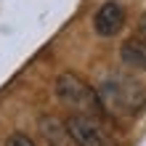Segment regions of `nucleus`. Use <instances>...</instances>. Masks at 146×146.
Listing matches in <instances>:
<instances>
[{"instance_id":"f257e3e1","label":"nucleus","mask_w":146,"mask_h":146,"mask_svg":"<svg viewBox=\"0 0 146 146\" xmlns=\"http://www.w3.org/2000/svg\"><path fill=\"white\" fill-rule=\"evenodd\" d=\"M96 90L104 104V111H109V114L133 119L141 117L146 109V85L130 74H119V72L106 74Z\"/></svg>"},{"instance_id":"f03ea898","label":"nucleus","mask_w":146,"mask_h":146,"mask_svg":"<svg viewBox=\"0 0 146 146\" xmlns=\"http://www.w3.org/2000/svg\"><path fill=\"white\" fill-rule=\"evenodd\" d=\"M56 98L64 106H69L74 114H88V117H101L104 114V104L98 98V90L88 85L80 74L74 72H61L56 77Z\"/></svg>"},{"instance_id":"7ed1b4c3","label":"nucleus","mask_w":146,"mask_h":146,"mask_svg":"<svg viewBox=\"0 0 146 146\" xmlns=\"http://www.w3.org/2000/svg\"><path fill=\"white\" fill-rule=\"evenodd\" d=\"M64 125H66V133H69L74 146H117L114 138L109 135V130L101 125L98 117L69 114Z\"/></svg>"},{"instance_id":"20e7f679","label":"nucleus","mask_w":146,"mask_h":146,"mask_svg":"<svg viewBox=\"0 0 146 146\" xmlns=\"http://www.w3.org/2000/svg\"><path fill=\"white\" fill-rule=\"evenodd\" d=\"M122 27H125V8L117 0L101 3L98 11L93 13V32L98 37H114Z\"/></svg>"},{"instance_id":"39448f33","label":"nucleus","mask_w":146,"mask_h":146,"mask_svg":"<svg viewBox=\"0 0 146 146\" xmlns=\"http://www.w3.org/2000/svg\"><path fill=\"white\" fill-rule=\"evenodd\" d=\"M119 56H122V61L127 66L146 72V37H141V35L127 37L122 45H119Z\"/></svg>"},{"instance_id":"423d86ee","label":"nucleus","mask_w":146,"mask_h":146,"mask_svg":"<svg viewBox=\"0 0 146 146\" xmlns=\"http://www.w3.org/2000/svg\"><path fill=\"white\" fill-rule=\"evenodd\" d=\"M40 127H42V135L48 138L50 146H64V141H72L69 133H66V125L58 122L56 117H42L40 119Z\"/></svg>"},{"instance_id":"0eeeda50","label":"nucleus","mask_w":146,"mask_h":146,"mask_svg":"<svg viewBox=\"0 0 146 146\" xmlns=\"http://www.w3.org/2000/svg\"><path fill=\"white\" fill-rule=\"evenodd\" d=\"M5 146H37V143L32 141L27 133H11L5 138Z\"/></svg>"},{"instance_id":"6e6552de","label":"nucleus","mask_w":146,"mask_h":146,"mask_svg":"<svg viewBox=\"0 0 146 146\" xmlns=\"http://www.w3.org/2000/svg\"><path fill=\"white\" fill-rule=\"evenodd\" d=\"M138 35L146 37V13H141V19H138Z\"/></svg>"}]
</instances>
